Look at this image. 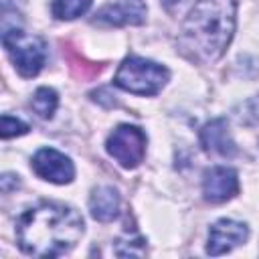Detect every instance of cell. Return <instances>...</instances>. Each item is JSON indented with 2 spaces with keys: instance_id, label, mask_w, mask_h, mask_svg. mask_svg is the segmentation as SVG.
<instances>
[{
  "instance_id": "1",
  "label": "cell",
  "mask_w": 259,
  "mask_h": 259,
  "mask_svg": "<svg viewBox=\"0 0 259 259\" xmlns=\"http://www.w3.org/2000/svg\"><path fill=\"white\" fill-rule=\"evenodd\" d=\"M81 214L61 202H38L16 221L18 247L32 257H59L69 253L83 235Z\"/></svg>"
},
{
  "instance_id": "2",
  "label": "cell",
  "mask_w": 259,
  "mask_h": 259,
  "mask_svg": "<svg viewBox=\"0 0 259 259\" xmlns=\"http://www.w3.org/2000/svg\"><path fill=\"white\" fill-rule=\"evenodd\" d=\"M235 0H198L182 24L180 45L192 59L217 61L235 34Z\"/></svg>"
},
{
  "instance_id": "3",
  "label": "cell",
  "mask_w": 259,
  "mask_h": 259,
  "mask_svg": "<svg viewBox=\"0 0 259 259\" xmlns=\"http://www.w3.org/2000/svg\"><path fill=\"white\" fill-rule=\"evenodd\" d=\"M168 77L170 73L166 67L142 57H127L119 65L113 77V83L123 91H130L136 95H156L166 85Z\"/></svg>"
},
{
  "instance_id": "4",
  "label": "cell",
  "mask_w": 259,
  "mask_h": 259,
  "mask_svg": "<svg viewBox=\"0 0 259 259\" xmlns=\"http://www.w3.org/2000/svg\"><path fill=\"white\" fill-rule=\"evenodd\" d=\"M2 45L22 77H34L47 59V45L36 34H26L20 28H4Z\"/></svg>"
},
{
  "instance_id": "5",
  "label": "cell",
  "mask_w": 259,
  "mask_h": 259,
  "mask_svg": "<svg viewBox=\"0 0 259 259\" xmlns=\"http://www.w3.org/2000/svg\"><path fill=\"white\" fill-rule=\"evenodd\" d=\"M146 142H148L146 134L138 125L121 123L109 134L105 142V150L119 166L130 170L142 164L146 156Z\"/></svg>"
},
{
  "instance_id": "6",
  "label": "cell",
  "mask_w": 259,
  "mask_h": 259,
  "mask_svg": "<svg viewBox=\"0 0 259 259\" xmlns=\"http://www.w3.org/2000/svg\"><path fill=\"white\" fill-rule=\"evenodd\" d=\"M32 170L38 178L55 184H69L75 176V166L71 158L55 148H40L32 156Z\"/></svg>"
},
{
  "instance_id": "7",
  "label": "cell",
  "mask_w": 259,
  "mask_h": 259,
  "mask_svg": "<svg viewBox=\"0 0 259 259\" xmlns=\"http://www.w3.org/2000/svg\"><path fill=\"white\" fill-rule=\"evenodd\" d=\"M249 237V229L245 223L233 221V219H221L217 221L208 231V243L206 253L208 255H225L233 251L235 247L243 245Z\"/></svg>"
},
{
  "instance_id": "8",
  "label": "cell",
  "mask_w": 259,
  "mask_h": 259,
  "mask_svg": "<svg viewBox=\"0 0 259 259\" xmlns=\"http://www.w3.org/2000/svg\"><path fill=\"white\" fill-rule=\"evenodd\" d=\"M239 192V176L233 168L214 166L204 172L202 178V194L208 202H225L231 200Z\"/></svg>"
},
{
  "instance_id": "9",
  "label": "cell",
  "mask_w": 259,
  "mask_h": 259,
  "mask_svg": "<svg viewBox=\"0 0 259 259\" xmlns=\"http://www.w3.org/2000/svg\"><path fill=\"white\" fill-rule=\"evenodd\" d=\"M146 20V6L142 0H113L103 6L93 22L105 26H125V24H142Z\"/></svg>"
},
{
  "instance_id": "10",
  "label": "cell",
  "mask_w": 259,
  "mask_h": 259,
  "mask_svg": "<svg viewBox=\"0 0 259 259\" xmlns=\"http://www.w3.org/2000/svg\"><path fill=\"white\" fill-rule=\"evenodd\" d=\"M200 144H202L204 152L221 156V158H233L237 154V146L231 138L229 123L223 117H217V119L208 121L200 130Z\"/></svg>"
},
{
  "instance_id": "11",
  "label": "cell",
  "mask_w": 259,
  "mask_h": 259,
  "mask_svg": "<svg viewBox=\"0 0 259 259\" xmlns=\"http://www.w3.org/2000/svg\"><path fill=\"white\" fill-rule=\"evenodd\" d=\"M91 217L99 223H109L119 212V194L113 186H97L89 198Z\"/></svg>"
},
{
  "instance_id": "12",
  "label": "cell",
  "mask_w": 259,
  "mask_h": 259,
  "mask_svg": "<svg viewBox=\"0 0 259 259\" xmlns=\"http://www.w3.org/2000/svg\"><path fill=\"white\" fill-rule=\"evenodd\" d=\"M57 105H59V97H57V91L51 87H38L30 99L32 111L42 119H51L57 111Z\"/></svg>"
},
{
  "instance_id": "13",
  "label": "cell",
  "mask_w": 259,
  "mask_h": 259,
  "mask_svg": "<svg viewBox=\"0 0 259 259\" xmlns=\"http://www.w3.org/2000/svg\"><path fill=\"white\" fill-rule=\"evenodd\" d=\"M91 6V0H55L53 2V16L59 20H73L85 14Z\"/></svg>"
},
{
  "instance_id": "14",
  "label": "cell",
  "mask_w": 259,
  "mask_h": 259,
  "mask_svg": "<svg viewBox=\"0 0 259 259\" xmlns=\"http://www.w3.org/2000/svg\"><path fill=\"white\" fill-rule=\"evenodd\" d=\"M26 132H28V125L24 121H20V119H16L12 115H2V119H0V136L4 140L16 138V136H24Z\"/></svg>"
},
{
  "instance_id": "15",
  "label": "cell",
  "mask_w": 259,
  "mask_h": 259,
  "mask_svg": "<svg viewBox=\"0 0 259 259\" xmlns=\"http://www.w3.org/2000/svg\"><path fill=\"white\" fill-rule=\"evenodd\" d=\"M0 182H2V192H10V190H12V182H18V176H14V174H4V176L0 178Z\"/></svg>"
},
{
  "instance_id": "16",
  "label": "cell",
  "mask_w": 259,
  "mask_h": 259,
  "mask_svg": "<svg viewBox=\"0 0 259 259\" xmlns=\"http://www.w3.org/2000/svg\"><path fill=\"white\" fill-rule=\"evenodd\" d=\"M180 2H182V0H162V4H164L168 10H172V8H174L176 4H180Z\"/></svg>"
}]
</instances>
